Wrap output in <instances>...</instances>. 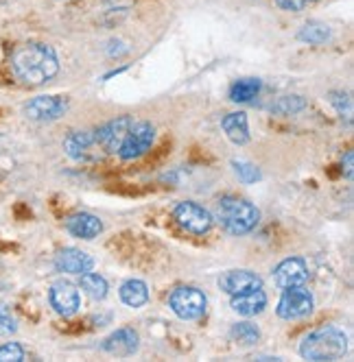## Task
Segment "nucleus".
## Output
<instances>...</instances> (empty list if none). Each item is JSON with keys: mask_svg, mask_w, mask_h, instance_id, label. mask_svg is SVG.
<instances>
[{"mask_svg": "<svg viewBox=\"0 0 354 362\" xmlns=\"http://www.w3.org/2000/svg\"><path fill=\"white\" fill-rule=\"evenodd\" d=\"M11 70L24 86H44L59 72V59L48 44H22L11 55Z\"/></svg>", "mask_w": 354, "mask_h": 362, "instance_id": "1", "label": "nucleus"}, {"mask_svg": "<svg viewBox=\"0 0 354 362\" xmlns=\"http://www.w3.org/2000/svg\"><path fill=\"white\" fill-rule=\"evenodd\" d=\"M212 218L232 236H245L251 229H256L261 221V212L254 203L247 199L225 194L215 201V214Z\"/></svg>", "mask_w": 354, "mask_h": 362, "instance_id": "2", "label": "nucleus"}, {"mask_svg": "<svg viewBox=\"0 0 354 362\" xmlns=\"http://www.w3.org/2000/svg\"><path fill=\"white\" fill-rule=\"evenodd\" d=\"M348 354V336L335 325H324L307 334L299 343V356L313 362L339 360Z\"/></svg>", "mask_w": 354, "mask_h": 362, "instance_id": "3", "label": "nucleus"}, {"mask_svg": "<svg viewBox=\"0 0 354 362\" xmlns=\"http://www.w3.org/2000/svg\"><path fill=\"white\" fill-rule=\"evenodd\" d=\"M208 299L195 286H177L169 295V308L175 313V317H180L182 321H197L206 315Z\"/></svg>", "mask_w": 354, "mask_h": 362, "instance_id": "4", "label": "nucleus"}, {"mask_svg": "<svg viewBox=\"0 0 354 362\" xmlns=\"http://www.w3.org/2000/svg\"><path fill=\"white\" fill-rule=\"evenodd\" d=\"M173 218L182 229H186L193 236H204L212 229V214L195 201H182L173 208Z\"/></svg>", "mask_w": 354, "mask_h": 362, "instance_id": "5", "label": "nucleus"}, {"mask_svg": "<svg viewBox=\"0 0 354 362\" xmlns=\"http://www.w3.org/2000/svg\"><path fill=\"white\" fill-rule=\"evenodd\" d=\"M313 313V295L304 286L282 288V297L278 301L275 315L282 321H297Z\"/></svg>", "mask_w": 354, "mask_h": 362, "instance_id": "6", "label": "nucleus"}, {"mask_svg": "<svg viewBox=\"0 0 354 362\" xmlns=\"http://www.w3.org/2000/svg\"><path fill=\"white\" fill-rule=\"evenodd\" d=\"M156 140V127L147 122V120H138V122H132L127 136H125L120 148H118V158L130 162V160H138L140 155H144L151 144Z\"/></svg>", "mask_w": 354, "mask_h": 362, "instance_id": "7", "label": "nucleus"}, {"mask_svg": "<svg viewBox=\"0 0 354 362\" xmlns=\"http://www.w3.org/2000/svg\"><path fill=\"white\" fill-rule=\"evenodd\" d=\"M68 112V103L62 96H35L24 105V116L35 122H53Z\"/></svg>", "mask_w": 354, "mask_h": 362, "instance_id": "8", "label": "nucleus"}, {"mask_svg": "<svg viewBox=\"0 0 354 362\" xmlns=\"http://www.w3.org/2000/svg\"><path fill=\"white\" fill-rule=\"evenodd\" d=\"M132 122H134L132 116H118V118H114V120H110L105 124H101L94 132L96 144L105 153H118L125 136H127V132H130Z\"/></svg>", "mask_w": 354, "mask_h": 362, "instance_id": "9", "label": "nucleus"}, {"mask_svg": "<svg viewBox=\"0 0 354 362\" xmlns=\"http://www.w3.org/2000/svg\"><path fill=\"white\" fill-rule=\"evenodd\" d=\"M48 301H50V308L62 317L77 315L81 308V295L77 286H72L70 281H57L48 293Z\"/></svg>", "mask_w": 354, "mask_h": 362, "instance_id": "10", "label": "nucleus"}, {"mask_svg": "<svg viewBox=\"0 0 354 362\" xmlns=\"http://www.w3.org/2000/svg\"><path fill=\"white\" fill-rule=\"evenodd\" d=\"M273 281L278 288L304 286L309 281V267L302 257H287L273 269Z\"/></svg>", "mask_w": 354, "mask_h": 362, "instance_id": "11", "label": "nucleus"}, {"mask_svg": "<svg viewBox=\"0 0 354 362\" xmlns=\"http://www.w3.org/2000/svg\"><path fill=\"white\" fill-rule=\"evenodd\" d=\"M140 347V336L136 329L132 327H120L116 332H112L108 339L101 345L105 354L110 356H116V358H127V356H134Z\"/></svg>", "mask_w": 354, "mask_h": 362, "instance_id": "12", "label": "nucleus"}, {"mask_svg": "<svg viewBox=\"0 0 354 362\" xmlns=\"http://www.w3.org/2000/svg\"><path fill=\"white\" fill-rule=\"evenodd\" d=\"M55 267L57 271L68 273V275H84L94 269V257L81 249L66 247L55 255Z\"/></svg>", "mask_w": 354, "mask_h": 362, "instance_id": "13", "label": "nucleus"}, {"mask_svg": "<svg viewBox=\"0 0 354 362\" xmlns=\"http://www.w3.org/2000/svg\"><path fill=\"white\" fill-rule=\"evenodd\" d=\"M219 288L227 295H241L254 288H263V279L251 271H227L219 277Z\"/></svg>", "mask_w": 354, "mask_h": 362, "instance_id": "14", "label": "nucleus"}, {"mask_svg": "<svg viewBox=\"0 0 354 362\" xmlns=\"http://www.w3.org/2000/svg\"><path fill=\"white\" fill-rule=\"evenodd\" d=\"M66 229L74 238H84V240H94L101 231H103V223L98 216L90 212H77L66 218Z\"/></svg>", "mask_w": 354, "mask_h": 362, "instance_id": "15", "label": "nucleus"}, {"mask_svg": "<svg viewBox=\"0 0 354 362\" xmlns=\"http://www.w3.org/2000/svg\"><path fill=\"white\" fill-rule=\"evenodd\" d=\"M230 308L241 317H247V319L256 317L267 308V295L263 293V288H254V291H247V293H241V295H232Z\"/></svg>", "mask_w": 354, "mask_h": 362, "instance_id": "16", "label": "nucleus"}, {"mask_svg": "<svg viewBox=\"0 0 354 362\" xmlns=\"http://www.w3.org/2000/svg\"><path fill=\"white\" fill-rule=\"evenodd\" d=\"M221 127L232 144L243 146L249 142V122H247V114L245 112H232V114H225L221 120Z\"/></svg>", "mask_w": 354, "mask_h": 362, "instance_id": "17", "label": "nucleus"}, {"mask_svg": "<svg viewBox=\"0 0 354 362\" xmlns=\"http://www.w3.org/2000/svg\"><path fill=\"white\" fill-rule=\"evenodd\" d=\"M118 295H120V301L125 305H130L134 310L142 308L149 301V288H147V284L142 279H127L120 286Z\"/></svg>", "mask_w": 354, "mask_h": 362, "instance_id": "18", "label": "nucleus"}, {"mask_svg": "<svg viewBox=\"0 0 354 362\" xmlns=\"http://www.w3.org/2000/svg\"><path fill=\"white\" fill-rule=\"evenodd\" d=\"M92 144H96L94 132H72L64 140V151H66L68 158L81 160V158H86V153L90 151Z\"/></svg>", "mask_w": 354, "mask_h": 362, "instance_id": "19", "label": "nucleus"}, {"mask_svg": "<svg viewBox=\"0 0 354 362\" xmlns=\"http://www.w3.org/2000/svg\"><path fill=\"white\" fill-rule=\"evenodd\" d=\"M79 277H81V288L86 291L88 297H92L94 301H103L108 297L110 286H108V279L103 275L88 271V273H84Z\"/></svg>", "mask_w": 354, "mask_h": 362, "instance_id": "20", "label": "nucleus"}, {"mask_svg": "<svg viewBox=\"0 0 354 362\" xmlns=\"http://www.w3.org/2000/svg\"><path fill=\"white\" fill-rule=\"evenodd\" d=\"M230 336H232V341L243 345V347H251V345H256L261 341V329L256 323H251V321H241V323H234L230 327Z\"/></svg>", "mask_w": 354, "mask_h": 362, "instance_id": "21", "label": "nucleus"}, {"mask_svg": "<svg viewBox=\"0 0 354 362\" xmlns=\"http://www.w3.org/2000/svg\"><path fill=\"white\" fill-rule=\"evenodd\" d=\"M297 40L311 46H321L331 40V29L321 22H307L304 27L297 31Z\"/></svg>", "mask_w": 354, "mask_h": 362, "instance_id": "22", "label": "nucleus"}, {"mask_svg": "<svg viewBox=\"0 0 354 362\" xmlns=\"http://www.w3.org/2000/svg\"><path fill=\"white\" fill-rule=\"evenodd\" d=\"M263 83L258 79H239L230 88V100L232 103H249L261 94Z\"/></svg>", "mask_w": 354, "mask_h": 362, "instance_id": "23", "label": "nucleus"}, {"mask_svg": "<svg viewBox=\"0 0 354 362\" xmlns=\"http://www.w3.org/2000/svg\"><path fill=\"white\" fill-rule=\"evenodd\" d=\"M309 105L307 98L304 96H297V94H289V96H280V98H275L269 110L273 114H282V116H291V114H297L302 112Z\"/></svg>", "mask_w": 354, "mask_h": 362, "instance_id": "24", "label": "nucleus"}, {"mask_svg": "<svg viewBox=\"0 0 354 362\" xmlns=\"http://www.w3.org/2000/svg\"><path fill=\"white\" fill-rule=\"evenodd\" d=\"M328 100H331V105L337 110L341 120L346 118L350 124L352 122V98H350V94L348 92H331L328 94Z\"/></svg>", "mask_w": 354, "mask_h": 362, "instance_id": "25", "label": "nucleus"}, {"mask_svg": "<svg viewBox=\"0 0 354 362\" xmlns=\"http://www.w3.org/2000/svg\"><path fill=\"white\" fill-rule=\"evenodd\" d=\"M232 168H234L236 177L243 181V184H256V181L263 177L258 166L249 164V162H232Z\"/></svg>", "mask_w": 354, "mask_h": 362, "instance_id": "26", "label": "nucleus"}, {"mask_svg": "<svg viewBox=\"0 0 354 362\" xmlns=\"http://www.w3.org/2000/svg\"><path fill=\"white\" fill-rule=\"evenodd\" d=\"M24 347L20 343H5L0 345V362H22L24 360Z\"/></svg>", "mask_w": 354, "mask_h": 362, "instance_id": "27", "label": "nucleus"}, {"mask_svg": "<svg viewBox=\"0 0 354 362\" xmlns=\"http://www.w3.org/2000/svg\"><path fill=\"white\" fill-rule=\"evenodd\" d=\"M16 329H18V323H16V319L11 317L9 308L0 303V334L7 336V334H13Z\"/></svg>", "mask_w": 354, "mask_h": 362, "instance_id": "28", "label": "nucleus"}, {"mask_svg": "<svg viewBox=\"0 0 354 362\" xmlns=\"http://www.w3.org/2000/svg\"><path fill=\"white\" fill-rule=\"evenodd\" d=\"M313 3H315V0H275V5L280 9H285V11H302V9H307Z\"/></svg>", "mask_w": 354, "mask_h": 362, "instance_id": "29", "label": "nucleus"}, {"mask_svg": "<svg viewBox=\"0 0 354 362\" xmlns=\"http://www.w3.org/2000/svg\"><path fill=\"white\" fill-rule=\"evenodd\" d=\"M352 162H354V153L348 151L346 153V160H343V173H346V179H352Z\"/></svg>", "mask_w": 354, "mask_h": 362, "instance_id": "30", "label": "nucleus"}]
</instances>
